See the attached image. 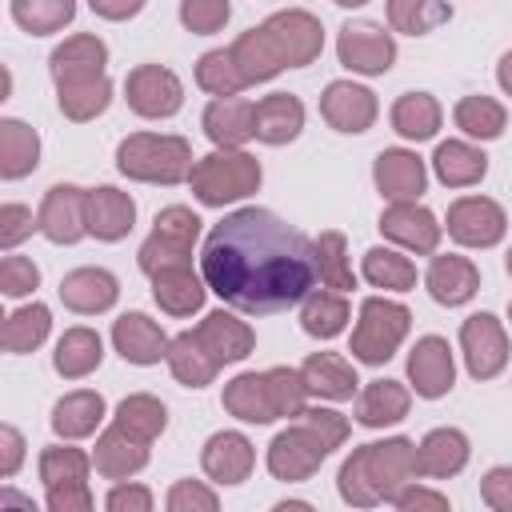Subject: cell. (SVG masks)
Wrapping results in <instances>:
<instances>
[{"label": "cell", "instance_id": "cell-1", "mask_svg": "<svg viewBox=\"0 0 512 512\" xmlns=\"http://www.w3.org/2000/svg\"><path fill=\"white\" fill-rule=\"evenodd\" d=\"M200 276L236 312H284L316 288L312 240L272 208L248 204L212 224L200 252Z\"/></svg>", "mask_w": 512, "mask_h": 512}, {"label": "cell", "instance_id": "cell-2", "mask_svg": "<svg viewBox=\"0 0 512 512\" xmlns=\"http://www.w3.org/2000/svg\"><path fill=\"white\" fill-rule=\"evenodd\" d=\"M324 52V24L304 8H284L240 32L232 44V60L248 84H264L284 68H308Z\"/></svg>", "mask_w": 512, "mask_h": 512}, {"label": "cell", "instance_id": "cell-3", "mask_svg": "<svg viewBox=\"0 0 512 512\" xmlns=\"http://www.w3.org/2000/svg\"><path fill=\"white\" fill-rule=\"evenodd\" d=\"M416 444L408 436H388L352 448V456L336 472L340 500L352 508H376L392 504L396 492H404L416 480Z\"/></svg>", "mask_w": 512, "mask_h": 512}, {"label": "cell", "instance_id": "cell-4", "mask_svg": "<svg viewBox=\"0 0 512 512\" xmlns=\"http://www.w3.org/2000/svg\"><path fill=\"white\" fill-rule=\"evenodd\" d=\"M224 412L244 424H272L300 416L308 408V384L300 368H264V372H240L224 384L220 396Z\"/></svg>", "mask_w": 512, "mask_h": 512}, {"label": "cell", "instance_id": "cell-5", "mask_svg": "<svg viewBox=\"0 0 512 512\" xmlns=\"http://www.w3.org/2000/svg\"><path fill=\"white\" fill-rule=\"evenodd\" d=\"M116 168L140 184H180L192 176V144L172 132H132L116 144Z\"/></svg>", "mask_w": 512, "mask_h": 512}, {"label": "cell", "instance_id": "cell-6", "mask_svg": "<svg viewBox=\"0 0 512 512\" xmlns=\"http://www.w3.org/2000/svg\"><path fill=\"white\" fill-rule=\"evenodd\" d=\"M264 172H260V160L244 148H216L208 156L196 160L188 184H192V196L204 204V208H224V204H236L244 196H252L260 188Z\"/></svg>", "mask_w": 512, "mask_h": 512}, {"label": "cell", "instance_id": "cell-7", "mask_svg": "<svg viewBox=\"0 0 512 512\" xmlns=\"http://www.w3.org/2000/svg\"><path fill=\"white\" fill-rule=\"evenodd\" d=\"M412 328V312L400 304V300H388V296H368L360 304V316H356V328H352V360L360 364H388L396 356V348L404 344Z\"/></svg>", "mask_w": 512, "mask_h": 512}, {"label": "cell", "instance_id": "cell-8", "mask_svg": "<svg viewBox=\"0 0 512 512\" xmlns=\"http://www.w3.org/2000/svg\"><path fill=\"white\" fill-rule=\"evenodd\" d=\"M200 216L188 208V204H168L156 212L152 220V232L148 240L140 244L136 252V264L144 276L160 272V268H172V264H192V248L200 240Z\"/></svg>", "mask_w": 512, "mask_h": 512}, {"label": "cell", "instance_id": "cell-9", "mask_svg": "<svg viewBox=\"0 0 512 512\" xmlns=\"http://www.w3.org/2000/svg\"><path fill=\"white\" fill-rule=\"evenodd\" d=\"M332 456V444L320 436V428L308 416H296V424L280 428L268 444V472L284 484L308 480L324 460Z\"/></svg>", "mask_w": 512, "mask_h": 512}, {"label": "cell", "instance_id": "cell-10", "mask_svg": "<svg viewBox=\"0 0 512 512\" xmlns=\"http://www.w3.org/2000/svg\"><path fill=\"white\" fill-rule=\"evenodd\" d=\"M124 100L144 120H168L184 108V84L164 64H136L124 76Z\"/></svg>", "mask_w": 512, "mask_h": 512}, {"label": "cell", "instance_id": "cell-11", "mask_svg": "<svg viewBox=\"0 0 512 512\" xmlns=\"http://www.w3.org/2000/svg\"><path fill=\"white\" fill-rule=\"evenodd\" d=\"M460 352H464V368L472 380H492L504 372L508 364V332L492 312H472L460 324Z\"/></svg>", "mask_w": 512, "mask_h": 512}, {"label": "cell", "instance_id": "cell-12", "mask_svg": "<svg viewBox=\"0 0 512 512\" xmlns=\"http://www.w3.org/2000/svg\"><path fill=\"white\" fill-rule=\"evenodd\" d=\"M336 56L348 72L384 76L396 64V40H392V32H384L372 20H352L336 36Z\"/></svg>", "mask_w": 512, "mask_h": 512}, {"label": "cell", "instance_id": "cell-13", "mask_svg": "<svg viewBox=\"0 0 512 512\" xmlns=\"http://www.w3.org/2000/svg\"><path fill=\"white\" fill-rule=\"evenodd\" d=\"M376 228L384 232V240H392V244H400L404 252H416V256H432L440 248V236H444V224L420 200H392L380 212Z\"/></svg>", "mask_w": 512, "mask_h": 512}, {"label": "cell", "instance_id": "cell-14", "mask_svg": "<svg viewBox=\"0 0 512 512\" xmlns=\"http://www.w3.org/2000/svg\"><path fill=\"white\" fill-rule=\"evenodd\" d=\"M444 228L464 248H496L508 232V216L492 196H460L452 200Z\"/></svg>", "mask_w": 512, "mask_h": 512}, {"label": "cell", "instance_id": "cell-15", "mask_svg": "<svg viewBox=\"0 0 512 512\" xmlns=\"http://www.w3.org/2000/svg\"><path fill=\"white\" fill-rule=\"evenodd\" d=\"M36 228L52 244H76L88 236V188L80 184H52L40 200Z\"/></svg>", "mask_w": 512, "mask_h": 512}, {"label": "cell", "instance_id": "cell-16", "mask_svg": "<svg viewBox=\"0 0 512 512\" xmlns=\"http://www.w3.org/2000/svg\"><path fill=\"white\" fill-rule=\"evenodd\" d=\"M408 384L424 400H440L456 384V360L444 336H420L408 352Z\"/></svg>", "mask_w": 512, "mask_h": 512}, {"label": "cell", "instance_id": "cell-17", "mask_svg": "<svg viewBox=\"0 0 512 512\" xmlns=\"http://www.w3.org/2000/svg\"><path fill=\"white\" fill-rule=\"evenodd\" d=\"M320 116L336 128V132H348V136H360L376 124L380 116V104H376V92L364 88V84H352V80H332L320 96Z\"/></svg>", "mask_w": 512, "mask_h": 512}, {"label": "cell", "instance_id": "cell-18", "mask_svg": "<svg viewBox=\"0 0 512 512\" xmlns=\"http://www.w3.org/2000/svg\"><path fill=\"white\" fill-rule=\"evenodd\" d=\"M252 464H256V448L244 432H212L200 448V468L212 484H244L252 476Z\"/></svg>", "mask_w": 512, "mask_h": 512}, {"label": "cell", "instance_id": "cell-19", "mask_svg": "<svg viewBox=\"0 0 512 512\" xmlns=\"http://www.w3.org/2000/svg\"><path fill=\"white\" fill-rule=\"evenodd\" d=\"M192 332H196V340L208 348V356H212L220 368H224V364H240V360L252 356V348H256L252 324L240 320V316H232V312H224V308L208 312Z\"/></svg>", "mask_w": 512, "mask_h": 512}, {"label": "cell", "instance_id": "cell-20", "mask_svg": "<svg viewBox=\"0 0 512 512\" xmlns=\"http://www.w3.org/2000/svg\"><path fill=\"white\" fill-rule=\"evenodd\" d=\"M372 180L384 200H420L428 188V168L408 148H384L372 164Z\"/></svg>", "mask_w": 512, "mask_h": 512}, {"label": "cell", "instance_id": "cell-21", "mask_svg": "<svg viewBox=\"0 0 512 512\" xmlns=\"http://www.w3.org/2000/svg\"><path fill=\"white\" fill-rule=\"evenodd\" d=\"M424 288H428V296L436 304L460 308V304H468L480 292V268L468 256H460V252H448V256L432 252V264L424 272Z\"/></svg>", "mask_w": 512, "mask_h": 512}, {"label": "cell", "instance_id": "cell-22", "mask_svg": "<svg viewBox=\"0 0 512 512\" xmlns=\"http://www.w3.org/2000/svg\"><path fill=\"white\" fill-rule=\"evenodd\" d=\"M112 348L128 364L148 368V364H160L168 356V336L148 312H124L112 320Z\"/></svg>", "mask_w": 512, "mask_h": 512}, {"label": "cell", "instance_id": "cell-23", "mask_svg": "<svg viewBox=\"0 0 512 512\" xmlns=\"http://www.w3.org/2000/svg\"><path fill=\"white\" fill-rule=\"evenodd\" d=\"M116 296H120V280L108 268L84 264V268H72L60 276V300H64V308H72L80 316L108 312L116 304Z\"/></svg>", "mask_w": 512, "mask_h": 512}, {"label": "cell", "instance_id": "cell-24", "mask_svg": "<svg viewBox=\"0 0 512 512\" xmlns=\"http://www.w3.org/2000/svg\"><path fill=\"white\" fill-rule=\"evenodd\" d=\"M200 124L216 148H244L256 136V104H248L240 96H216L204 108Z\"/></svg>", "mask_w": 512, "mask_h": 512}, {"label": "cell", "instance_id": "cell-25", "mask_svg": "<svg viewBox=\"0 0 512 512\" xmlns=\"http://www.w3.org/2000/svg\"><path fill=\"white\" fill-rule=\"evenodd\" d=\"M132 224H136V200L128 192H120L116 184L88 188V236L116 244L132 232Z\"/></svg>", "mask_w": 512, "mask_h": 512}, {"label": "cell", "instance_id": "cell-26", "mask_svg": "<svg viewBox=\"0 0 512 512\" xmlns=\"http://www.w3.org/2000/svg\"><path fill=\"white\" fill-rule=\"evenodd\" d=\"M92 464L104 480H128L136 476L144 464H148V440L132 436L128 428H120L112 420V428H104L96 436V452H92Z\"/></svg>", "mask_w": 512, "mask_h": 512}, {"label": "cell", "instance_id": "cell-27", "mask_svg": "<svg viewBox=\"0 0 512 512\" xmlns=\"http://www.w3.org/2000/svg\"><path fill=\"white\" fill-rule=\"evenodd\" d=\"M104 68H108V44H104L100 36H92V32H76V36H68V40L56 44L52 56H48V72H52L56 84H60V80L108 76Z\"/></svg>", "mask_w": 512, "mask_h": 512}, {"label": "cell", "instance_id": "cell-28", "mask_svg": "<svg viewBox=\"0 0 512 512\" xmlns=\"http://www.w3.org/2000/svg\"><path fill=\"white\" fill-rule=\"evenodd\" d=\"M208 292H212L208 280L196 276L192 264H172V268L152 272V300L168 316H192V312H200Z\"/></svg>", "mask_w": 512, "mask_h": 512}, {"label": "cell", "instance_id": "cell-29", "mask_svg": "<svg viewBox=\"0 0 512 512\" xmlns=\"http://www.w3.org/2000/svg\"><path fill=\"white\" fill-rule=\"evenodd\" d=\"M468 456H472V444L460 428H432L416 444V472L428 480H448V476L464 472Z\"/></svg>", "mask_w": 512, "mask_h": 512}, {"label": "cell", "instance_id": "cell-30", "mask_svg": "<svg viewBox=\"0 0 512 512\" xmlns=\"http://www.w3.org/2000/svg\"><path fill=\"white\" fill-rule=\"evenodd\" d=\"M300 376L308 384V396H320V400H352L360 388L352 360H344L340 352H312L300 364Z\"/></svg>", "mask_w": 512, "mask_h": 512}, {"label": "cell", "instance_id": "cell-31", "mask_svg": "<svg viewBox=\"0 0 512 512\" xmlns=\"http://www.w3.org/2000/svg\"><path fill=\"white\" fill-rule=\"evenodd\" d=\"M304 132V104L292 92H272L256 100V140L260 144H292Z\"/></svg>", "mask_w": 512, "mask_h": 512}, {"label": "cell", "instance_id": "cell-32", "mask_svg": "<svg viewBox=\"0 0 512 512\" xmlns=\"http://www.w3.org/2000/svg\"><path fill=\"white\" fill-rule=\"evenodd\" d=\"M412 408V392L400 384V380H372L360 388L356 396V424L364 428H388V424H400Z\"/></svg>", "mask_w": 512, "mask_h": 512}, {"label": "cell", "instance_id": "cell-33", "mask_svg": "<svg viewBox=\"0 0 512 512\" xmlns=\"http://www.w3.org/2000/svg\"><path fill=\"white\" fill-rule=\"evenodd\" d=\"M104 396L92 392V388H76V392H64L56 404H52V432L60 440H84L100 428L104 420Z\"/></svg>", "mask_w": 512, "mask_h": 512}, {"label": "cell", "instance_id": "cell-34", "mask_svg": "<svg viewBox=\"0 0 512 512\" xmlns=\"http://www.w3.org/2000/svg\"><path fill=\"white\" fill-rule=\"evenodd\" d=\"M432 172L444 188H472L488 172V156L468 140H440L432 152Z\"/></svg>", "mask_w": 512, "mask_h": 512}, {"label": "cell", "instance_id": "cell-35", "mask_svg": "<svg viewBox=\"0 0 512 512\" xmlns=\"http://www.w3.org/2000/svg\"><path fill=\"white\" fill-rule=\"evenodd\" d=\"M104 360V340L96 328H68L60 340H56V352H52V368L64 376V380H84L88 372H96Z\"/></svg>", "mask_w": 512, "mask_h": 512}, {"label": "cell", "instance_id": "cell-36", "mask_svg": "<svg viewBox=\"0 0 512 512\" xmlns=\"http://www.w3.org/2000/svg\"><path fill=\"white\" fill-rule=\"evenodd\" d=\"M40 164V136L16 116L0 120V176L4 180H24Z\"/></svg>", "mask_w": 512, "mask_h": 512}, {"label": "cell", "instance_id": "cell-37", "mask_svg": "<svg viewBox=\"0 0 512 512\" xmlns=\"http://www.w3.org/2000/svg\"><path fill=\"white\" fill-rule=\"evenodd\" d=\"M352 320V308L344 300V292H332V288H312L304 300H300V328L312 336V340H332L348 328Z\"/></svg>", "mask_w": 512, "mask_h": 512}, {"label": "cell", "instance_id": "cell-38", "mask_svg": "<svg viewBox=\"0 0 512 512\" xmlns=\"http://www.w3.org/2000/svg\"><path fill=\"white\" fill-rule=\"evenodd\" d=\"M164 360H168V372L176 376V384H184V388H204V384H212L216 372H220V364L208 356V348L196 340V332L172 336Z\"/></svg>", "mask_w": 512, "mask_h": 512}, {"label": "cell", "instance_id": "cell-39", "mask_svg": "<svg viewBox=\"0 0 512 512\" xmlns=\"http://www.w3.org/2000/svg\"><path fill=\"white\" fill-rule=\"evenodd\" d=\"M56 104L72 124L96 120L112 104V80L108 76H88V80H60L56 84Z\"/></svg>", "mask_w": 512, "mask_h": 512}, {"label": "cell", "instance_id": "cell-40", "mask_svg": "<svg viewBox=\"0 0 512 512\" xmlns=\"http://www.w3.org/2000/svg\"><path fill=\"white\" fill-rule=\"evenodd\" d=\"M388 120H392L396 136H404V140H416V144H420V140H432V136L440 132L444 112H440L436 96H428V92H404V96H396V104H392Z\"/></svg>", "mask_w": 512, "mask_h": 512}, {"label": "cell", "instance_id": "cell-41", "mask_svg": "<svg viewBox=\"0 0 512 512\" xmlns=\"http://www.w3.org/2000/svg\"><path fill=\"white\" fill-rule=\"evenodd\" d=\"M312 264H316L320 288H332V292H352L356 288V272H352V260H348L344 232H336V228L320 232L312 240Z\"/></svg>", "mask_w": 512, "mask_h": 512}, {"label": "cell", "instance_id": "cell-42", "mask_svg": "<svg viewBox=\"0 0 512 512\" xmlns=\"http://www.w3.org/2000/svg\"><path fill=\"white\" fill-rule=\"evenodd\" d=\"M48 332H52V312H48V304L32 300V304L8 312L4 332H0V344H4V352L24 356V352H36L48 340Z\"/></svg>", "mask_w": 512, "mask_h": 512}, {"label": "cell", "instance_id": "cell-43", "mask_svg": "<svg viewBox=\"0 0 512 512\" xmlns=\"http://www.w3.org/2000/svg\"><path fill=\"white\" fill-rule=\"evenodd\" d=\"M360 272H364V280L372 288H384V292H408V288H416V264L404 252L384 248V244H376V248L364 252Z\"/></svg>", "mask_w": 512, "mask_h": 512}, {"label": "cell", "instance_id": "cell-44", "mask_svg": "<svg viewBox=\"0 0 512 512\" xmlns=\"http://www.w3.org/2000/svg\"><path fill=\"white\" fill-rule=\"evenodd\" d=\"M452 120H456V128H460L464 136H472V140H496V136H504V128H508L504 104L492 100V96H484V92L456 100Z\"/></svg>", "mask_w": 512, "mask_h": 512}, {"label": "cell", "instance_id": "cell-45", "mask_svg": "<svg viewBox=\"0 0 512 512\" xmlns=\"http://www.w3.org/2000/svg\"><path fill=\"white\" fill-rule=\"evenodd\" d=\"M452 20L448 0H388V24L404 36H428Z\"/></svg>", "mask_w": 512, "mask_h": 512}, {"label": "cell", "instance_id": "cell-46", "mask_svg": "<svg viewBox=\"0 0 512 512\" xmlns=\"http://www.w3.org/2000/svg\"><path fill=\"white\" fill-rule=\"evenodd\" d=\"M120 428H128L132 436H140V440H156L164 428H168V408L152 396V392H132V396H124L120 404H116V416H112Z\"/></svg>", "mask_w": 512, "mask_h": 512}, {"label": "cell", "instance_id": "cell-47", "mask_svg": "<svg viewBox=\"0 0 512 512\" xmlns=\"http://www.w3.org/2000/svg\"><path fill=\"white\" fill-rule=\"evenodd\" d=\"M88 468H92V456H84L72 444H52V448L40 452V480H44V488L88 484Z\"/></svg>", "mask_w": 512, "mask_h": 512}, {"label": "cell", "instance_id": "cell-48", "mask_svg": "<svg viewBox=\"0 0 512 512\" xmlns=\"http://www.w3.org/2000/svg\"><path fill=\"white\" fill-rule=\"evenodd\" d=\"M76 0H12V20L32 36H52L72 24Z\"/></svg>", "mask_w": 512, "mask_h": 512}, {"label": "cell", "instance_id": "cell-49", "mask_svg": "<svg viewBox=\"0 0 512 512\" xmlns=\"http://www.w3.org/2000/svg\"><path fill=\"white\" fill-rule=\"evenodd\" d=\"M196 84L208 92V96H236L240 88H248L244 72L236 68L232 60V48H212L196 60Z\"/></svg>", "mask_w": 512, "mask_h": 512}, {"label": "cell", "instance_id": "cell-50", "mask_svg": "<svg viewBox=\"0 0 512 512\" xmlns=\"http://www.w3.org/2000/svg\"><path fill=\"white\" fill-rule=\"evenodd\" d=\"M232 4L228 0H180V24L192 36H212L228 24Z\"/></svg>", "mask_w": 512, "mask_h": 512}, {"label": "cell", "instance_id": "cell-51", "mask_svg": "<svg viewBox=\"0 0 512 512\" xmlns=\"http://www.w3.org/2000/svg\"><path fill=\"white\" fill-rule=\"evenodd\" d=\"M36 288H40V268H36L28 256L8 252V256L0 260V292H4L8 300H20V296H28V292H36Z\"/></svg>", "mask_w": 512, "mask_h": 512}, {"label": "cell", "instance_id": "cell-52", "mask_svg": "<svg viewBox=\"0 0 512 512\" xmlns=\"http://www.w3.org/2000/svg\"><path fill=\"white\" fill-rule=\"evenodd\" d=\"M164 504H168V512H216L220 496L208 484H200V480H176L168 488Z\"/></svg>", "mask_w": 512, "mask_h": 512}, {"label": "cell", "instance_id": "cell-53", "mask_svg": "<svg viewBox=\"0 0 512 512\" xmlns=\"http://www.w3.org/2000/svg\"><path fill=\"white\" fill-rule=\"evenodd\" d=\"M32 232H40V228H36L32 208H28V204L8 200V204L0 208V248H4V252H12V248H16L20 240H28Z\"/></svg>", "mask_w": 512, "mask_h": 512}, {"label": "cell", "instance_id": "cell-54", "mask_svg": "<svg viewBox=\"0 0 512 512\" xmlns=\"http://www.w3.org/2000/svg\"><path fill=\"white\" fill-rule=\"evenodd\" d=\"M480 500L496 512H512V464H496L480 480Z\"/></svg>", "mask_w": 512, "mask_h": 512}, {"label": "cell", "instance_id": "cell-55", "mask_svg": "<svg viewBox=\"0 0 512 512\" xmlns=\"http://www.w3.org/2000/svg\"><path fill=\"white\" fill-rule=\"evenodd\" d=\"M152 492L144 484H128V480H116L112 492L104 496V508L108 512H152Z\"/></svg>", "mask_w": 512, "mask_h": 512}, {"label": "cell", "instance_id": "cell-56", "mask_svg": "<svg viewBox=\"0 0 512 512\" xmlns=\"http://www.w3.org/2000/svg\"><path fill=\"white\" fill-rule=\"evenodd\" d=\"M24 464V436L12 424H0V476L12 480Z\"/></svg>", "mask_w": 512, "mask_h": 512}, {"label": "cell", "instance_id": "cell-57", "mask_svg": "<svg viewBox=\"0 0 512 512\" xmlns=\"http://www.w3.org/2000/svg\"><path fill=\"white\" fill-rule=\"evenodd\" d=\"M392 508H400V512H416V508H436V512H444V508H448V496H444V492H432V488H420V484L412 480L404 492H396Z\"/></svg>", "mask_w": 512, "mask_h": 512}, {"label": "cell", "instance_id": "cell-58", "mask_svg": "<svg viewBox=\"0 0 512 512\" xmlns=\"http://www.w3.org/2000/svg\"><path fill=\"white\" fill-rule=\"evenodd\" d=\"M48 508H52V512H88V508H92V492H88V484L48 488Z\"/></svg>", "mask_w": 512, "mask_h": 512}, {"label": "cell", "instance_id": "cell-59", "mask_svg": "<svg viewBox=\"0 0 512 512\" xmlns=\"http://www.w3.org/2000/svg\"><path fill=\"white\" fill-rule=\"evenodd\" d=\"M88 8L100 20H132L144 8V0H88Z\"/></svg>", "mask_w": 512, "mask_h": 512}, {"label": "cell", "instance_id": "cell-60", "mask_svg": "<svg viewBox=\"0 0 512 512\" xmlns=\"http://www.w3.org/2000/svg\"><path fill=\"white\" fill-rule=\"evenodd\" d=\"M496 80H500V88L512 96V52L500 56V64H496Z\"/></svg>", "mask_w": 512, "mask_h": 512}, {"label": "cell", "instance_id": "cell-61", "mask_svg": "<svg viewBox=\"0 0 512 512\" xmlns=\"http://www.w3.org/2000/svg\"><path fill=\"white\" fill-rule=\"evenodd\" d=\"M332 4H340V8H364L368 0H332Z\"/></svg>", "mask_w": 512, "mask_h": 512}, {"label": "cell", "instance_id": "cell-62", "mask_svg": "<svg viewBox=\"0 0 512 512\" xmlns=\"http://www.w3.org/2000/svg\"><path fill=\"white\" fill-rule=\"evenodd\" d=\"M504 268H508V276H512V248H508V256H504Z\"/></svg>", "mask_w": 512, "mask_h": 512}, {"label": "cell", "instance_id": "cell-63", "mask_svg": "<svg viewBox=\"0 0 512 512\" xmlns=\"http://www.w3.org/2000/svg\"><path fill=\"white\" fill-rule=\"evenodd\" d=\"M508 320H512V304H508Z\"/></svg>", "mask_w": 512, "mask_h": 512}]
</instances>
